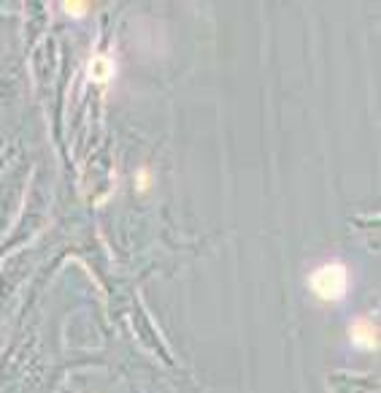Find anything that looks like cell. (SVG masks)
I'll use <instances>...</instances> for the list:
<instances>
[{
    "instance_id": "obj_5",
    "label": "cell",
    "mask_w": 381,
    "mask_h": 393,
    "mask_svg": "<svg viewBox=\"0 0 381 393\" xmlns=\"http://www.w3.org/2000/svg\"><path fill=\"white\" fill-rule=\"evenodd\" d=\"M141 190H146V187H149V174H146V171H141Z\"/></svg>"
},
{
    "instance_id": "obj_2",
    "label": "cell",
    "mask_w": 381,
    "mask_h": 393,
    "mask_svg": "<svg viewBox=\"0 0 381 393\" xmlns=\"http://www.w3.org/2000/svg\"><path fill=\"white\" fill-rule=\"evenodd\" d=\"M349 336H352V345H357L360 350H376L379 347V331L368 317L354 320L352 329H349Z\"/></svg>"
},
{
    "instance_id": "obj_4",
    "label": "cell",
    "mask_w": 381,
    "mask_h": 393,
    "mask_svg": "<svg viewBox=\"0 0 381 393\" xmlns=\"http://www.w3.org/2000/svg\"><path fill=\"white\" fill-rule=\"evenodd\" d=\"M62 11H65L68 17H84V14L89 11V3H81V0L71 3V0H65V3H62Z\"/></svg>"
},
{
    "instance_id": "obj_3",
    "label": "cell",
    "mask_w": 381,
    "mask_h": 393,
    "mask_svg": "<svg viewBox=\"0 0 381 393\" xmlns=\"http://www.w3.org/2000/svg\"><path fill=\"white\" fill-rule=\"evenodd\" d=\"M111 76H114V62H111V57L95 55V57L89 60V79L95 84H108Z\"/></svg>"
},
{
    "instance_id": "obj_1",
    "label": "cell",
    "mask_w": 381,
    "mask_h": 393,
    "mask_svg": "<svg viewBox=\"0 0 381 393\" xmlns=\"http://www.w3.org/2000/svg\"><path fill=\"white\" fill-rule=\"evenodd\" d=\"M308 285L322 301H341L346 296V290H349V271H346L341 261L324 263L308 277Z\"/></svg>"
}]
</instances>
